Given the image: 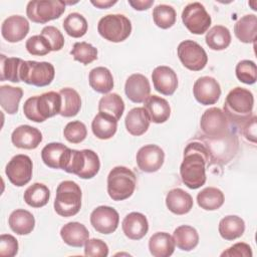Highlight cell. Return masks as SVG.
I'll return each mask as SVG.
<instances>
[{
  "mask_svg": "<svg viewBox=\"0 0 257 257\" xmlns=\"http://www.w3.org/2000/svg\"><path fill=\"white\" fill-rule=\"evenodd\" d=\"M18 253V242L16 238L10 234H2L0 236V256L13 257Z\"/></svg>",
  "mask_w": 257,
  "mask_h": 257,
  "instance_id": "obj_49",
  "label": "cell"
},
{
  "mask_svg": "<svg viewBox=\"0 0 257 257\" xmlns=\"http://www.w3.org/2000/svg\"><path fill=\"white\" fill-rule=\"evenodd\" d=\"M62 25L65 32L73 38L82 37L87 32L88 28L86 19L77 12L68 14V16L63 20Z\"/></svg>",
  "mask_w": 257,
  "mask_h": 257,
  "instance_id": "obj_40",
  "label": "cell"
},
{
  "mask_svg": "<svg viewBox=\"0 0 257 257\" xmlns=\"http://www.w3.org/2000/svg\"><path fill=\"white\" fill-rule=\"evenodd\" d=\"M253 253H252V249L251 247L243 242H239L234 244L233 246L229 247L227 250H225L221 256L224 257H252Z\"/></svg>",
  "mask_w": 257,
  "mask_h": 257,
  "instance_id": "obj_50",
  "label": "cell"
},
{
  "mask_svg": "<svg viewBox=\"0 0 257 257\" xmlns=\"http://www.w3.org/2000/svg\"><path fill=\"white\" fill-rule=\"evenodd\" d=\"M32 161L26 155H16L7 164L5 174L16 187H22L28 184L32 178Z\"/></svg>",
  "mask_w": 257,
  "mask_h": 257,
  "instance_id": "obj_12",
  "label": "cell"
},
{
  "mask_svg": "<svg viewBox=\"0 0 257 257\" xmlns=\"http://www.w3.org/2000/svg\"><path fill=\"white\" fill-rule=\"evenodd\" d=\"M144 108L147 110L151 121L155 123H163L167 121L171 114V106L169 102L158 95H149L144 101Z\"/></svg>",
  "mask_w": 257,
  "mask_h": 257,
  "instance_id": "obj_22",
  "label": "cell"
},
{
  "mask_svg": "<svg viewBox=\"0 0 257 257\" xmlns=\"http://www.w3.org/2000/svg\"><path fill=\"white\" fill-rule=\"evenodd\" d=\"M60 236L65 244L72 247H82L89 238V232L83 224L69 222L61 228Z\"/></svg>",
  "mask_w": 257,
  "mask_h": 257,
  "instance_id": "obj_26",
  "label": "cell"
},
{
  "mask_svg": "<svg viewBox=\"0 0 257 257\" xmlns=\"http://www.w3.org/2000/svg\"><path fill=\"white\" fill-rule=\"evenodd\" d=\"M36 99H37V95L35 96H31L29 97L23 105V112L25 114V116L35 122H42L44 121V119L40 116V114L37 111L36 108Z\"/></svg>",
  "mask_w": 257,
  "mask_h": 257,
  "instance_id": "obj_51",
  "label": "cell"
},
{
  "mask_svg": "<svg viewBox=\"0 0 257 257\" xmlns=\"http://www.w3.org/2000/svg\"><path fill=\"white\" fill-rule=\"evenodd\" d=\"M90 87L99 93H108L113 88L112 74L106 67L98 66L90 70L88 75Z\"/></svg>",
  "mask_w": 257,
  "mask_h": 257,
  "instance_id": "obj_31",
  "label": "cell"
},
{
  "mask_svg": "<svg viewBox=\"0 0 257 257\" xmlns=\"http://www.w3.org/2000/svg\"><path fill=\"white\" fill-rule=\"evenodd\" d=\"M40 35L47 39L52 51H58L64 45V37L62 33L54 26H45L41 30Z\"/></svg>",
  "mask_w": 257,
  "mask_h": 257,
  "instance_id": "obj_48",
  "label": "cell"
},
{
  "mask_svg": "<svg viewBox=\"0 0 257 257\" xmlns=\"http://www.w3.org/2000/svg\"><path fill=\"white\" fill-rule=\"evenodd\" d=\"M218 229L223 239L232 241L243 235L245 231V223L241 217L229 215L221 219Z\"/></svg>",
  "mask_w": 257,
  "mask_h": 257,
  "instance_id": "obj_32",
  "label": "cell"
},
{
  "mask_svg": "<svg viewBox=\"0 0 257 257\" xmlns=\"http://www.w3.org/2000/svg\"><path fill=\"white\" fill-rule=\"evenodd\" d=\"M200 126L208 138L221 139L228 133L229 119L221 108L210 107L202 114Z\"/></svg>",
  "mask_w": 257,
  "mask_h": 257,
  "instance_id": "obj_10",
  "label": "cell"
},
{
  "mask_svg": "<svg viewBox=\"0 0 257 257\" xmlns=\"http://www.w3.org/2000/svg\"><path fill=\"white\" fill-rule=\"evenodd\" d=\"M128 4L136 10L144 11L154 4V0H128Z\"/></svg>",
  "mask_w": 257,
  "mask_h": 257,
  "instance_id": "obj_53",
  "label": "cell"
},
{
  "mask_svg": "<svg viewBox=\"0 0 257 257\" xmlns=\"http://www.w3.org/2000/svg\"><path fill=\"white\" fill-rule=\"evenodd\" d=\"M1 58V80H9L12 82H20V67L23 62L21 58L6 57L4 54L0 55Z\"/></svg>",
  "mask_w": 257,
  "mask_h": 257,
  "instance_id": "obj_41",
  "label": "cell"
},
{
  "mask_svg": "<svg viewBox=\"0 0 257 257\" xmlns=\"http://www.w3.org/2000/svg\"><path fill=\"white\" fill-rule=\"evenodd\" d=\"M55 69L50 62L27 60L20 67V80L27 84L42 87L50 84L54 78Z\"/></svg>",
  "mask_w": 257,
  "mask_h": 257,
  "instance_id": "obj_7",
  "label": "cell"
},
{
  "mask_svg": "<svg viewBox=\"0 0 257 257\" xmlns=\"http://www.w3.org/2000/svg\"><path fill=\"white\" fill-rule=\"evenodd\" d=\"M206 44L212 50H224L231 43V33L223 25H215L206 34Z\"/></svg>",
  "mask_w": 257,
  "mask_h": 257,
  "instance_id": "obj_36",
  "label": "cell"
},
{
  "mask_svg": "<svg viewBox=\"0 0 257 257\" xmlns=\"http://www.w3.org/2000/svg\"><path fill=\"white\" fill-rule=\"evenodd\" d=\"M12 144L19 149L33 150L42 142L41 132L28 124H22L16 127L11 135Z\"/></svg>",
  "mask_w": 257,
  "mask_h": 257,
  "instance_id": "obj_19",
  "label": "cell"
},
{
  "mask_svg": "<svg viewBox=\"0 0 257 257\" xmlns=\"http://www.w3.org/2000/svg\"><path fill=\"white\" fill-rule=\"evenodd\" d=\"M91 4L99 9H106V8H109L110 6L114 5L117 1L116 0H91L90 1Z\"/></svg>",
  "mask_w": 257,
  "mask_h": 257,
  "instance_id": "obj_54",
  "label": "cell"
},
{
  "mask_svg": "<svg viewBox=\"0 0 257 257\" xmlns=\"http://www.w3.org/2000/svg\"><path fill=\"white\" fill-rule=\"evenodd\" d=\"M175 241L166 232H157L149 240V249L154 257H169L174 253Z\"/></svg>",
  "mask_w": 257,
  "mask_h": 257,
  "instance_id": "obj_28",
  "label": "cell"
},
{
  "mask_svg": "<svg viewBox=\"0 0 257 257\" xmlns=\"http://www.w3.org/2000/svg\"><path fill=\"white\" fill-rule=\"evenodd\" d=\"M176 10L167 4L157 5L153 10V19L155 24L162 28L168 29L172 27L176 22Z\"/></svg>",
  "mask_w": 257,
  "mask_h": 257,
  "instance_id": "obj_42",
  "label": "cell"
},
{
  "mask_svg": "<svg viewBox=\"0 0 257 257\" xmlns=\"http://www.w3.org/2000/svg\"><path fill=\"white\" fill-rule=\"evenodd\" d=\"M84 255L89 257H106L108 255V247L100 239H88L84 244Z\"/></svg>",
  "mask_w": 257,
  "mask_h": 257,
  "instance_id": "obj_47",
  "label": "cell"
},
{
  "mask_svg": "<svg viewBox=\"0 0 257 257\" xmlns=\"http://www.w3.org/2000/svg\"><path fill=\"white\" fill-rule=\"evenodd\" d=\"M124 110V102L117 93H107L103 95L98 102V111L112 116L119 120Z\"/></svg>",
  "mask_w": 257,
  "mask_h": 257,
  "instance_id": "obj_39",
  "label": "cell"
},
{
  "mask_svg": "<svg viewBox=\"0 0 257 257\" xmlns=\"http://www.w3.org/2000/svg\"><path fill=\"white\" fill-rule=\"evenodd\" d=\"M91 130L97 139L108 140L116 133L117 120L106 113L98 112L92 119Z\"/></svg>",
  "mask_w": 257,
  "mask_h": 257,
  "instance_id": "obj_30",
  "label": "cell"
},
{
  "mask_svg": "<svg viewBox=\"0 0 257 257\" xmlns=\"http://www.w3.org/2000/svg\"><path fill=\"white\" fill-rule=\"evenodd\" d=\"M29 32V22L20 15H12L6 18L1 26V34L5 40L11 43L19 42Z\"/></svg>",
  "mask_w": 257,
  "mask_h": 257,
  "instance_id": "obj_17",
  "label": "cell"
},
{
  "mask_svg": "<svg viewBox=\"0 0 257 257\" xmlns=\"http://www.w3.org/2000/svg\"><path fill=\"white\" fill-rule=\"evenodd\" d=\"M152 80L154 88L164 95L174 94L178 87V77L176 72L166 65L158 66L153 70Z\"/></svg>",
  "mask_w": 257,
  "mask_h": 257,
  "instance_id": "obj_18",
  "label": "cell"
},
{
  "mask_svg": "<svg viewBox=\"0 0 257 257\" xmlns=\"http://www.w3.org/2000/svg\"><path fill=\"white\" fill-rule=\"evenodd\" d=\"M62 104V98L59 92L48 91L37 95L36 99V108L40 116L46 120L49 117H52L60 113Z\"/></svg>",
  "mask_w": 257,
  "mask_h": 257,
  "instance_id": "obj_24",
  "label": "cell"
},
{
  "mask_svg": "<svg viewBox=\"0 0 257 257\" xmlns=\"http://www.w3.org/2000/svg\"><path fill=\"white\" fill-rule=\"evenodd\" d=\"M25 47L31 55L37 56H43L52 51L49 42L42 35H33L29 37L26 41Z\"/></svg>",
  "mask_w": 257,
  "mask_h": 257,
  "instance_id": "obj_46",
  "label": "cell"
},
{
  "mask_svg": "<svg viewBox=\"0 0 257 257\" xmlns=\"http://www.w3.org/2000/svg\"><path fill=\"white\" fill-rule=\"evenodd\" d=\"M243 135L248 141L252 143H256V116L255 115H253L245 123H243Z\"/></svg>",
  "mask_w": 257,
  "mask_h": 257,
  "instance_id": "obj_52",
  "label": "cell"
},
{
  "mask_svg": "<svg viewBox=\"0 0 257 257\" xmlns=\"http://www.w3.org/2000/svg\"><path fill=\"white\" fill-rule=\"evenodd\" d=\"M74 60L86 65L97 59V49L85 41L76 42L70 51Z\"/></svg>",
  "mask_w": 257,
  "mask_h": 257,
  "instance_id": "obj_43",
  "label": "cell"
},
{
  "mask_svg": "<svg viewBox=\"0 0 257 257\" xmlns=\"http://www.w3.org/2000/svg\"><path fill=\"white\" fill-rule=\"evenodd\" d=\"M100 162L97 154L91 150H71L65 172L74 174L81 179H91L98 173Z\"/></svg>",
  "mask_w": 257,
  "mask_h": 257,
  "instance_id": "obj_5",
  "label": "cell"
},
{
  "mask_svg": "<svg viewBox=\"0 0 257 257\" xmlns=\"http://www.w3.org/2000/svg\"><path fill=\"white\" fill-rule=\"evenodd\" d=\"M81 190L73 181H63L56 189L54 210L62 217L76 215L81 208Z\"/></svg>",
  "mask_w": 257,
  "mask_h": 257,
  "instance_id": "obj_3",
  "label": "cell"
},
{
  "mask_svg": "<svg viewBox=\"0 0 257 257\" xmlns=\"http://www.w3.org/2000/svg\"><path fill=\"white\" fill-rule=\"evenodd\" d=\"M62 98L60 115L71 117L76 115L81 107V98L78 92L70 87H64L59 91Z\"/></svg>",
  "mask_w": 257,
  "mask_h": 257,
  "instance_id": "obj_37",
  "label": "cell"
},
{
  "mask_svg": "<svg viewBox=\"0 0 257 257\" xmlns=\"http://www.w3.org/2000/svg\"><path fill=\"white\" fill-rule=\"evenodd\" d=\"M209 159L210 152L205 145L200 143L188 144L180 167L182 182L188 188L195 190L206 183V164Z\"/></svg>",
  "mask_w": 257,
  "mask_h": 257,
  "instance_id": "obj_1",
  "label": "cell"
},
{
  "mask_svg": "<svg viewBox=\"0 0 257 257\" xmlns=\"http://www.w3.org/2000/svg\"><path fill=\"white\" fill-rule=\"evenodd\" d=\"M8 224L14 233L18 235H27L33 231L35 219L29 211L16 209L10 214Z\"/></svg>",
  "mask_w": 257,
  "mask_h": 257,
  "instance_id": "obj_27",
  "label": "cell"
},
{
  "mask_svg": "<svg viewBox=\"0 0 257 257\" xmlns=\"http://www.w3.org/2000/svg\"><path fill=\"white\" fill-rule=\"evenodd\" d=\"M23 198L28 206L40 208L48 203L50 192L45 185L41 183H34L25 190Z\"/></svg>",
  "mask_w": 257,
  "mask_h": 257,
  "instance_id": "obj_38",
  "label": "cell"
},
{
  "mask_svg": "<svg viewBox=\"0 0 257 257\" xmlns=\"http://www.w3.org/2000/svg\"><path fill=\"white\" fill-rule=\"evenodd\" d=\"M182 21L187 29L197 35H201L209 29L212 19L204 5L199 2L189 3L182 12Z\"/></svg>",
  "mask_w": 257,
  "mask_h": 257,
  "instance_id": "obj_9",
  "label": "cell"
},
{
  "mask_svg": "<svg viewBox=\"0 0 257 257\" xmlns=\"http://www.w3.org/2000/svg\"><path fill=\"white\" fill-rule=\"evenodd\" d=\"M192 196L183 189L176 188L167 194L166 205L167 208L176 215H185L193 208Z\"/></svg>",
  "mask_w": 257,
  "mask_h": 257,
  "instance_id": "obj_23",
  "label": "cell"
},
{
  "mask_svg": "<svg viewBox=\"0 0 257 257\" xmlns=\"http://www.w3.org/2000/svg\"><path fill=\"white\" fill-rule=\"evenodd\" d=\"M150 122V116L144 107L132 108L124 118L126 131L135 137L144 135L148 131Z\"/></svg>",
  "mask_w": 257,
  "mask_h": 257,
  "instance_id": "obj_25",
  "label": "cell"
},
{
  "mask_svg": "<svg viewBox=\"0 0 257 257\" xmlns=\"http://www.w3.org/2000/svg\"><path fill=\"white\" fill-rule=\"evenodd\" d=\"M193 93L196 100L201 104H215L220 98L221 87L214 77L202 76L195 81Z\"/></svg>",
  "mask_w": 257,
  "mask_h": 257,
  "instance_id": "obj_14",
  "label": "cell"
},
{
  "mask_svg": "<svg viewBox=\"0 0 257 257\" xmlns=\"http://www.w3.org/2000/svg\"><path fill=\"white\" fill-rule=\"evenodd\" d=\"M121 228L128 239L141 240L149 231L148 219L142 213L132 212L123 218Z\"/></svg>",
  "mask_w": 257,
  "mask_h": 257,
  "instance_id": "obj_21",
  "label": "cell"
},
{
  "mask_svg": "<svg viewBox=\"0 0 257 257\" xmlns=\"http://www.w3.org/2000/svg\"><path fill=\"white\" fill-rule=\"evenodd\" d=\"M253 106V93L249 89L237 86L227 94L224 102V112L232 122L243 124L251 117Z\"/></svg>",
  "mask_w": 257,
  "mask_h": 257,
  "instance_id": "obj_2",
  "label": "cell"
},
{
  "mask_svg": "<svg viewBox=\"0 0 257 257\" xmlns=\"http://www.w3.org/2000/svg\"><path fill=\"white\" fill-rule=\"evenodd\" d=\"M63 136L67 142L71 144H79L85 140L87 130L85 124L80 120H73L65 125Z\"/></svg>",
  "mask_w": 257,
  "mask_h": 257,
  "instance_id": "obj_44",
  "label": "cell"
},
{
  "mask_svg": "<svg viewBox=\"0 0 257 257\" xmlns=\"http://www.w3.org/2000/svg\"><path fill=\"white\" fill-rule=\"evenodd\" d=\"M236 76L239 81L246 84H253L257 80L256 64L252 60H241L236 65Z\"/></svg>",
  "mask_w": 257,
  "mask_h": 257,
  "instance_id": "obj_45",
  "label": "cell"
},
{
  "mask_svg": "<svg viewBox=\"0 0 257 257\" xmlns=\"http://www.w3.org/2000/svg\"><path fill=\"white\" fill-rule=\"evenodd\" d=\"M64 11L65 2L61 0H33L26 7L28 19L40 24L59 18Z\"/></svg>",
  "mask_w": 257,
  "mask_h": 257,
  "instance_id": "obj_8",
  "label": "cell"
},
{
  "mask_svg": "<svg viewBox=\"0 0 257 257\" xmlns=\"http://www.w3.org/2000/svg\"><path fill=\"white\" fill-rule=\"evenodd\" d=\"M177 52L180 61L189 70L200 71L208 62V56L204 48L193 40L182 41L177 48Z\"/></svg>",
  "mask_w": 257,
  "mask_h": 257,
  "instance_id": "obj_11",
  "label": "cell"
},
{
  "mask_svg": "<svg viewBox=\"0 0 257 257\" xmlns=\"http://www.w3.org/2000/svg\"><path fill=\"white\" fill-rule=\"evenodd\" d=\"M225 197L223 192L214 187H208L203 189L197 195V203L199 207L206 211L218 210L224 204Z\"/></svg>",
  "mask_w": 257,
  "mask_h": 257,
  "instance_id": "obj_35",
  "label": "cell"
},
{
  "mask_svg": "<svg viewBox=\"0 0 257 257\" xmlns=\"http://www.w3.org/2000/svg\"><path fill=\"white\" fill-rule=\"evenodd\" d=\"M235 36L243 43H253L256 40L257 17L255 14H248L241 17L234 25Z\"/></svg>",
  "mask_w": 257,
  "mask_h": 257,
  "instance_id": "obj_29",
  "label": "cell"
},
{
  "mask_svg": "<svg viewBox=\"0 0 257 257\" xmlns=\"http://www.w3.org/2000/svg\"><path fill=\"white\" fill-rule=\"evenodd\" d=\"M173 239L177 247L183 251H191L199 243L197 230L189 225L179 226L173 233Z\"/></svg>",
  "mask_w": 257,
  "mask_h": 257,
  "instance_id": "obj_33",
  "label": "cell"
},
{
  "mask_svg": "<svg viewBox=\"0 0 257 257\" xmlns=\"http://www.w3.org/2000/svg\"><path fill=\"white\" fill-rule=\"evenodd\" d=\"M23 96L21 87L11 85L0 86V104L1 107L9 114H14L18 111L19 102Z\"/></svg>",
  "mask_w": 257,
  "mask_h": 257,
  "instance_id": "obj_34",
  "label": "cell"
},
{
  "mask_svg": "<svg viewBox=\"0 0 257 257\" xmlns=\"http://www.w3.org/2000/svg\"><path fill=\"white\" fill-rule=\"evenodd\" d=\"M136 161L141 171L145 173H154L159 171L163 166L165 153L157 145H146L138 151Z\"/></svg>",
  "mask_w": 257,
  "mask_h": 257,
  "instance_id": "obj_15",
  "label": "cell"
},
{
  "mask_svg": "<svg viewBox=\"0 0 257 257\" xmlns=\"http://www.w3.org/2000/svg\"><path fill=\"white\" fill-rule=\"evenodd\" d=\"M97 31L105 40L121 42L131 35L132 23L122 14H108L98 21Z\"/></svg>",
  "mask_w": 257,
  "mask_h": 257,
  "instance_id": "obj_6",
  "label": "cell"
},
{
  "mask_svg": "<svg viewBox=\"0 0 257 257\" xmlns=\"http://www.w3.org/2000/svg\"><path fill=\"white\" fill-rule=\"evenodd\" d=\"M71 154V149L61 143L47 144L41 151L43 163L51 169L64 170Z\"/></svg>",
  "mask_w": 257,
  "mask_h": 257,
  "instance_id": "obj_16",
  "label": "cell"
},
{
  "mask_svg": "<svg viewBox=\"0 0 257 257\" xmlns=\"http://www.w3.org/2000/svg\"><path fill=\"white\" fill-rule=\"evenodd\" d=\"M124 92L130 100L141 103L150 95L151 85L148 78L141 73L130 75L124 84Z\"/></svg>",
  "mask_w": 257,
  "mask_h": 257,
  "instance_id": "obj_20",
  "label": "cell"
},
{
  "mask_svg": "<svg viewBox=\"0 0 257 257\" xmlns=\"http://www.w3.org/2000/svg\"><path fill=\"white\" fill-rule=\"evenodd\" d=\"M119 222L115 209L109 206H98L90 214V223L93 229L100 234L113 233Z\"/></svg>",
  "mask_w": 257,
  "mask_h": 257,
  "instance_id": "obj_13",
  "label": "cell"
},
{
  "mask_svg": "<svg viewBox=\"0 0 257 257\" xmlns=\"http://www.w3.org/2000/svg\"><path fill=\"white\" fill-rule=\"evenodd\" d=\"M137 177L126 167H114L107 176V193L113 201H122L130 198L135 192Z\"/></svg>",
  "mask_w": 257,
  "mask_h": 257,
  "instance_id": "obj_4",
  "label": "cell"
}]
</instances>
